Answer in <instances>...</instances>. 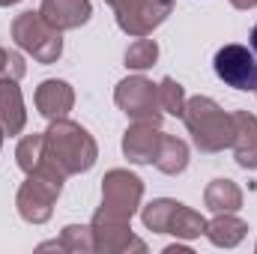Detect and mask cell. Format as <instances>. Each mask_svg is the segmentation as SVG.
<instances>
[{
    "instance_id": "7a4b0ae2",
    "label": "cell",
    "mask_w": 257,
    "mask_h": 254,
    "mask_svg": "<svg viewBox=\"0 0 257 254\" xmlns=\"http://www.w3.org/2000/svg\"><path fill=\"white\" fill-rule=\"evenodd\" d=\"M183 123H186L194 147L200 153H221V150L233 147V138H236L233 114L221 111V105L215 99H209V96L186 99Z\"/></svg>"
},
{
    "instance_id": "7c38bea8",
    "label": "cell",
    "mask_w": 257,
    "mask_h": 254,
    "mask_svg": "<svg viewBox=\"0 0 257 254\" xmlns=\"http://www.w3.org/2000/svg\"><path fill=\"white\" fill-rule=\"evenodd\" d=\"M39 15L54 27V30H78L90 21L93 15V6L90 0H42L39 6Z\"/></svg>"
},
{
    "instance_id": "d4e9b609",
    "label": "cell",
    "mask_w": 257,
    "mask_h": 254,
    "mask_svg": "<svg viewBox=\"0 0 257 254\" xmlns=\"http://www.w3.org/2000/svg\"><path fill=\"white\" fill-rule=\"evenodd\" d=\"M165 254H192V248H189V245H168Z\"/></svg>"
},
{
    "instance_id": "52a82bcc",
    "label": "cell",
    "mask_w": 257,
    "mask_h": 254,
    "mask_svg": "<svg viewBox=\"0 0 257 254\" xmlns=\"http://www.w3.org/2000/svg\"><path fill=\"white\" fill-rule=\"evenodd\" d=\"M105 3L114 9L117 27L135 39L150 36L174 12V0H105Z\"/></svg>"
},
{
    "instance_id": "2e32d148",
    "label": "cell",
    "mask_w": 257,
    "mask_h": 254,
    "mask_svg": "<svg viewBox=\"0 0 257 254\" xmlns=\"http://www.w3.org/2000/svg\"><path fill=\"white\" fill-rule=\"evenodd\" d=\"M245 233H248V224L233 212H215V218L206 221V230H203V236L215 248H236L245 239Z\"/></svg>"
},
{
    "instance_id": "f1b7e54d",
    "label": "cell",
    "mask_w": 257,
    "mask_h": 254,
    "mask_svg": "<svg viewBox=\"0 0 257 254\" xmlns=\"http://www.w3.org/2000/svg\"><path fill=\"white\" fill-rule=\"evenodd\" d=\"M254 248H257V245H254Z\"/></svg>"
},
{
    "instance_id": "6da1fadb",
    "label": "cell",
    "mask_w": 257,
    "mask_h": 254,
    "mask_svg": "<svg viewBox=\"0 0 257 254\" xmlns=\"http://www.w3.org/2000/svg\"><path fill=\"white\" fill-rule=\"evenodd\" d=\"M99 159V147L93 141V135L81 123L72 120H51V126L45 129V162L51 168H57L63 177L75 174H87Z\"/></svg>"
},
{
    "instance_id": "4316f807",
    "label": "cell",
    "mask_w": 257,
    "mask_h": 254,
    "mask_svg": "<svg viewBox=\"0 0 257 254\" xmlns=\"http://www.w3.org/2000/svg\"><path fill=\"white\" fill-rule=\"evenodd\" d=\"M15 3H21V0H0V6H15Z\"/></svg>"
},
{
    "instance_id": "f546056e",
    "label": "cell",
    "mask_w": 257,
    "mask_h": 254,
    "mask_svg": "<svg viewBox=\"0 0 257 254\" xmlns=\"http://www.w3.org/2000/svg\"><path fill=\"white\" fill-rule=\"evenodd\" d=\"M254 93H257V90H254Z\"/></svg>"
},
{
    "instance_id": "5b68a950",
    "label": "cell",
    "mask_w": 257,
    "mask_h": 254,
    "mask_svg": "<svg viewBox=\"0 0 257 254\" xmlns=\"http://www.w3.org/2000/svg\"><path fill=\"white\" fill-rule=\"evenodd\" d=\"M12 39L21 51H27L36 63L51 66L63 54V36L54 30L39 12H21L12 21Z\"/></svg>"
},
{
    "instance_id": "ac0fdd59",
    "label": "cell",
    "mask_w": 257,
    "mask_h": 254,
    "mask_svg": "<svg viewBox=\"0 0 257 254\" xmlns=\"http://www.w3.org/2000/svg\"><path fill=\"white\" fill-rule=\"evenodd\" d=\"M203 203L209 212H236L242 206V189L233 180H212L203 191Z\"/></svg>"
},
{
    "instance_id": "3957f363",
    "label": "cell",
    "mask_w": 257,
    "mask_h": 254,
    "mask_svg": "<svg viewBox=\"0 0 257 254\" xmlns=\"http://www.w3.org/2000/svg\"><path fill=\"white\" fill-rule=\"evenodd\" d=\"M66 177L51 168L48 162H42L33 174H27V180L21 183V189L15 194V206H18V215L27 221V224H45L54 212V203L63 191Z\"/></svg>"
},
{
    "instance_id": "ffe728a7",
    "label": "cell",
    "mask_w": 257,
    "mask_h": 254,
    "mask_svg": "<svg viewBox=\"0 0 257 254\" xmlns=\"http://www.w3.org/2000/svg\"><path fill=\"white\" fill-rule=\"evenodd\" d=\"M15 162L24 174H33L45 162V132H33V135L21 138L18 150H15Z\"/></svg>"
},
{
    "instance_id": "4fadbf2b",
    "label": "cell",
    "mask_w": 257,
    "mask_h": 254,
    "mask_svg": "<svg viewBox=\"0 0 257 254\" xmlns=\"http://www.w3.org/2000/svg\"><path fill=\"white\" fill-rule=\"evenodd\" d=\"M36 111L45 117V120H60L66 117L69 111H72V105H75V90L60 81V78H48V81H42L39 87H36Z\"/></svg>"
},
{
    "instance_id": "d6986e66",
    "label": "cell",
    "mask_w": 257,
    "mask_h": 254,
    "mask_svg": "<svg viewBox=\"0 0 257 254\" xmlns=\"http://www.w3.org/2000/svg\"><path fill=\"white\" fill-rule=\"evenodd\" d=\"M48 248H57V251H72V254H90L96 251V242H93V227L90 224H69L63 227L60 239L54 242H42L39 251H48Z\"/></svg>"
},
{
    "instance_id": "484cf974",
    "label": "cell",
    "mask_w": 257,
    "mask_h": 254,
    "mask_svg": "<svg viewBox=\"0 0 257 254\" xmlns=\"http://www.w3.org/2000/svg\"><path fill=\"white\" fill-rule=\"evenodd\" d=\"M251 51H254V57H257V24H254V30H251Z\"/></svg>"
},
{
    "instance_id": "5bb4252c",
    "label": "cell",
    "mask_w": 257,
    "mask_h": 254,
    "mask_svg": "<svg viewBox=\"0 0 257 254\" xmlns=\"http://www.w3.org/2000/svg\"><path fill=\"white\" fill-rule=\"evenodd\" d=\"M24 123H27V111H24L18 78L3 75L0 78V132L3 135H18L24 129Z\"/></svg>"
},
{
    "instance_id": "9c48e42d",
    "label": "cell",
    "mask_w": 257,
    "mask_h": 254,
    "mask_svg": "<svg viewBox=\"0 0 257 254\" xmlns=\"http://www.w3.org/2000/svg\"><path fill=\"white\" fill-rule=\"evenodd\" d=\"M212 69L233 90H257V57L245 45L230 42V45L218 48L212 57Z\"/></svg>"
},
{
    "instance_id": "44dd1931",
    "label": "cell",
    "mask_w": 257,
    "mask_h": 254,
    "mask_svg": "<svg viewBox=\"0 0 257 254\" xmlns=\"http://www.w3.org/2000/svg\"><path fill=\"white\" fill-rule=\"evenodd\" d=\"M156 60H159V45H156V39L141 36V39H135L126 48V66L135 69V72H144V69L156 66Z\"/></svg>"
},
{
    "instance_id": "ba28073f",
    "label": "cell",
    "mask_w": 257,
    "mask_h": 254,
    "mask_svg": "<svg viewBox=\"0 0 257 254\" xmlns=\"http://www.w3.org/2000/svg\"><path fill=\"white\" fill-rule=\"evenodd\" d=\"M141 197H144L141 177H135L132 171H123V168H114L102 180V206H99V212H105L111 218L132 221V215L141 206Z\"/></svg>"
},
{
    "instance_id": "e0dca14e",
    "label": "cell",
    "mask_w": 257,
    "mask_h": 254,
    "mask_svg": "<svg viewBox=\"0 0 257 254\" xmlns=\"http://www.w3.org/2000/svg\"><path fill=\"white\" fill-rule=\"evenodd\" d=\"M153 165L168 174V177H177L189 168V144L174 138V135H162V144H159V153L153 159Z\"/></svg>"
},
{
    "instance_id": "7402d4cb",
    "label": "cell",
    "mask_w": 257,
    "mask_h": 254,
    "mask_svg": "<svg viewBox=\"0 0 257 254\" xmlns=\"http://www.w3.org/2000/svg\"><path fill=\"white\" fill-rule=\"evenodd\" d=\"M159 105H162L165 114L183 117V111H186V90H183V84L174 81V78H162V84H159Z\"/></svg>"
},
{
    "instance_id": "9a60e30c",
    "label": "cell",
    "mask_w": 257,
    "mask_h": 254,
    "mask_svg": "<svg viewBox=\"0 0 257 254\" xmlns=\"http://www.w3.org/2000/svg\"><path fill=\"white\" fill-rule=\"evenodd\" d=\"M236 123V138H233V159L239 168L257 171V117L248 111H236L233 114Z\"/></svg>"
},
{
    "instance_id": "8992f818",
    "label": "cell",
    "mask_w": 257,
    "mask_h": 254,
    "mask_svg": "<svg viewBox=\"0 0 257 254\" xmlns=\"http://www.w3.org/2000/svg\"><path fill=\"white\" fill-rule=\"evenodd\" d=\"M114 102L135 123H156V126H162L165 111L159 105V84H153L150 78H144V75L123 78L117 84V90H114Z\"/></svg>"
},
{
    "instance_id": "cb8c5ba5",
    "label": "cell",
    "mask_w": 257,
    "mask_h": 254,
    "mask_svg": "<svg viewBox=\"0 0 257 254\" xmlns=\"http://www.w3.org/2000/svg\"><path fill=\"white\" fill-rule=\"evenodd\" d=\"M230 6H233V9H254L257 0H230Z\"/></svg>"
},
{
    "instance_id": "603a6c76",
    "label": "cell",
    "mask_w": 257,
    "mask_h": 254,
    "mask_svg": "<svg viewBox=\"0 0 257 254\" xmlns=\"http://www.w3.org/2000/svg\"><path fill=\"white\" fill-rule=\"evenodd\" d=\"M24 72H27V66H24V57L18 54V51H6L3 45H0V78L3 75H9V78H24Z\"/></svg>"
},
{
    "instance_id": "8fae6325",
    "label": "cell",
    "mask_w": 257,
    "mask_h": 254,
    "mask_svg": "<svg viewBox=\"0 0 257 254\" xmlns=\"http://www.w3.org/2000/svg\"><path fill=\"white\" fill-rule=\"evenodd\" d=\"M162 129L156 123H132L123 135V156L135 165H153L159 144H162Z\"/></svg>"
},
{
    "instance_id": "277c9868",
    "label": "cell",
    "mask_w": 257,
    "mask_h": 254,
    "mask_svg": "<svg viewBox=\"0 0 257 254\" xmlns=\"http://www.w3.org/2000/svg\"><path fill=\"white\" fill-rule=\"evenodd\" d=\"M141 221L147 230L171 233L177 239H194V236H203V230H206V218L197 209L174 200V197H159V200L147 203L141 209Z\"/></svg>"
},
{
    "instance_id": "30bf717a",
    "label": "cell",
    "mask_w": 257,
    "mask_h": 254,
    "mask_svg": "<svg viewBox=\"0 0 257 254\" xmlns=\"http://www.w3.org/2000/svg\"><path fill=\"white\" fill-rule=\"evenodd\" d=\"M90 227H93L96 251H102V254H126V251L144 254L147 251V242L132 233V224H128L126 218H111V215H105V212L96 209Z\"/></svg>"
},
{
    "instance_id": "83f0119b",
    "label": "cell",
    "mask_w": 257,
    "mask_h": 254,
    "mask_svg": "<svg viewBox=\"0 0 257 254\" xmlns=\"http://www.w3.org/2000/svg\"><path fill=\"white\" fill-rule=\"evenodd\" d=\"M0 144H3V132H0Z\"/></svg>"
}]
</instances>
